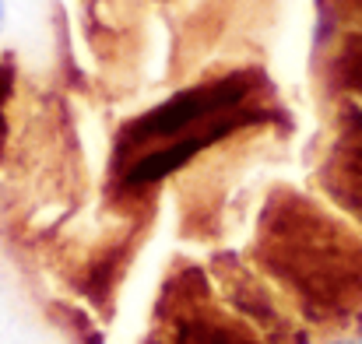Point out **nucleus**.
<instances>
[{
	"label": "nucleus",
	"instance_id": "1",
	"mask_svg": "<svg viewBox=\"0 0 362 344\" xmlns=\"http://www.w3.org/2000/svg\"><path fill=\"white\" fill-rule=\"evenodd\" d=\"M236 88H229V85H218V88H197V92H190V95H176V99H169V102H162L158 109H151V113L141 119V126H137V134L148 141V137H180V134H187V130H194L204 116H211L215 109H222V106H233L236 102Z\"/></svg>",
	"mask_w": 362,
	"mask_h": 344
},
{
	"label": "nucleus",
	"instance_id": "2",
	"mask_svg": "<svg viewBox=\"0 0 362 344\" xmlns=\"http://www.w3.org/2000/svg\"><path fill=\"white\" fill-rule=\"evenodd\" d=\"M165 344H264L250 320H236L226 313L208 309L201 299L187 302V309H176L169 324Z\"/></svg>",
	"mask_w": 362,
	"mask_h": 344
},
{
	"label": "nucleus",
	"instance_id": "3",
	"mask_svg": "<svg viewBox=\"0 0 362 344\" xmlns=\"http://www.w3.org/2000/svg\"><path fill=\"white\" fill-rule=\"evenodd\" d=\"M204 144H208V137H204V134L176 137L173 144H162V148H155V151L141 155V158L130 165V172H127V183H130V186L162 183V179H169L176 169H183V165H187L194 155H201V151H204Z\"/></svg>",
	"mask_w": 362,
	"mask_h": 344
},
{
	"label": "nucleus",
	"instance_id": "4",
	"mask_svg": "<svg viewBox=\"0 0 362 344\" xmlns=\"http://www.w3.org/2000/svg\"><path fill=\"white\" fill-rule=\"evenodd\" d=\"M324 344H359V338H327Z\"/></svg>",
	"mask_w": 362,
	"mask_h": 344
},
{
	"label": "nucleus",
	"instance_id": "5",
	"mask_svg": "<svg viewBox=\"0 0 362 344\" xmlns=\"http://www.w3.org/2000/svg\"><path fill=\"white\" fill-rule=\"evenodd\" d=\"M4 28H7V4L0 0V32H4Z\"/></svg>",
	"mask_w": 362,
	"mask_h": 344
},
{
	"label": "nucleus",
	"instance_id": "6",
	"mask_svg": "<svg viewBox=\"0 0 362 344\" xmlns=\"http://www.w3.org/2000/svg\"><path fill=\"white\" fill-rule=\"evenodd\" d=\"M359 344H362V331H359Z\"/></svg>",
	"mask_w": 362,
	"mask_h": 344
}]
</instances>
